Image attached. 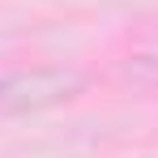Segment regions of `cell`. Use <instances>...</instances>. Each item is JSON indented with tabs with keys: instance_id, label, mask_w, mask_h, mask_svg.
Instances as JSON below:
<instances>
[{
	"instance_id": "6da1fadb",
	"label": "cell",
	"mask_w": 158,
	"mask_h": 158,
	"mask_svg": "<svg viewBox=\"0 0 158 158\" xmlns=\"http://www.w3.org/2000/svg\"><path fill=\"white\" fill-rule=\"evenodd\" d=\"M90 90V77L69 64H34V69H9L0 73V111L13 115H39L52 107L77 103Z\"/></svg>"
},
{
	"instance_id": "7a4b0ae2",
	"label": "cell",
	"mask_w": 158,
	"mask_h": 158,
	"mask_svg": "<svg viewBox=\"0 0 158 158\" xmlns=\"http://www.w3.org/2000/svg\"><path fill=\"white\" fill-rule=\"evenodd\" d=\"M120 73H124L128 81H137V85L158 90V52H137V56H128V60L120 64Z\"/></svg>"
}]
</instances>
